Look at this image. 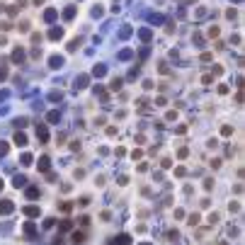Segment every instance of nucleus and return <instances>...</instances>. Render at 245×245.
<instances>
[{
  "instance_id": "10",
  "label": "nucleus",
  "mask_w": 245,
  "mask_h": 245,
  "mask_svg": "<svg viewBox=\"0 0 245 245\" xmlns=\"http://www.w3.org/2000/svg\"><path fill=\"white\" fill-rule=\"evenodd\" d=\"M12 184H15V187H24V184H27V177H22V175H15V180H12Z\"/></svg>"
},
{
  "instance_id": "19",
  "label": "nucleus",
  "mask_w": 245,
  "mask_h": 245,
  "mask_svg": "<svg viewBox=\"0 0 245 245\" xmlns=\"http://www.w3.org/2000/svg\"><path fill=\"white\" fill-rule=\"evenodd\" d=\"M131 56H134V51H131V49H124V51L119 54V58H121V61H126V58H131Z\"/></svg>"
},
{
  "instance_id": "1",
  "label": "nucleus",
  "mask_w": 245,
  "mask_h": 245,
  "mask_svg": "<svg viewBox=\"0 0 245 245\" xmlns=\"http://www.w3.org/2000/svg\"><path fill=\"white\" fill-rule=\"evenodd\" d=\"M12 209H15V204H12L10 199H3V201H0V214H10Z\"/></svg>"
},
{
  "instance_id": "28",
  "label": "nucleus",
  "mask_w": 245,
  "mask_h": 245,
  "mask_svg": "<svg viewBox=\"0 0 245 245\" xmlns=\"http://www.w3.org/2000/svg\"><path fill=\"white\" fill-rule=\"evenodd\" d=\"M22 165H32V155H29V153L22 155Z\"/></svg>"
},
{
  "instance_id": "33",
  "label": "nucleus",
  "mask_w": 245,
  "mask_h": 245,
  "mask_svg": "<svg viewBox=\"0 0 245 245\" xmlns=\"http://www.w3.org/2000/svg\"><path fill=\"white\" fill-rule=\"evenodd\" d=\"M5 78H8V68H0V83L5 80Z\"/></svg>"
},
{
  "instance_id": "15",
  "label": "nucleus",
  "mask_w": 245,
  "mask_h": 245,
  "mask_svg": "<svg viewBox=\"0 0 245 245\" xmlns=\"http://www.w3.org/2000/svg\"><path fill=\"white\" fill-rule=\"evenodd\" d=\"M27 197L29 199H36L39 197V187H27Z\"/></svg>"
},
{
  "instance_id": "7",
  "label": "nucleus",
  "mask_w": 245,
  "mask_h": 245,
  "mask_svg": "<svg viewBox=\"0 0 245 245\" xmlns=\"http://www.w3.org/2000/svg\"><path fill=\"white\" fill-rule=\"evenodd\" d=\"M49 66H51V68H61V66H63V56H51V58H49Z\"/></svg>"
},
{
  "instance_id": "22",
  "label": "nucleus",
  "mask_w": 245,
  "mask_h": 245,
  "mask_svg": "<svg viewBox=\"0 0 245 245\" xmlns=\"http://www.w3.org/2000/svg\"><path fill=\"white\" fill-rule=\"evenodd\" d=\"M58 228H61V231H71L73 223H71V221H61V223H58Z\"/></svg>"
},
{
  "instance_id": "20",
  "label": "nucleus",
  "mask_w": 245,
  "mask_h": 245,
  "mask_svg": "<svg viewBox=\"0 0 245 245\" xmlns=\"http://www.w3.org/2000/svg\"><path fill=\"white\" fill-rule=\"evenodd\" d=\"M104 66H95V71H92V75H97V78H102V75H104Z\"/></svg>"
},
{
  "instance_id": "12",
  "label": "nucleus",
  "mask_w": 245,
  "mask_h": 245,
  "mask_svg": "<svg viewBox=\"0 0 245 245\" xmlns=\"http://www.w3.org/2000/svg\"><path fill=\"white\" fill-rule=\"evenodd\" d=\"M24 214H27L29 218H36V216H39V206H27V209H24Z\"/></svg>"
},
{
  "instance_id": "21",
  "label": "nucleus",
  "mask_w": 245,
  "mask_h": 245,
  "mask_svg": "<svg viewBox=\"0 0 245 245\" xmlns=\"http://www.w3.org/2000/svg\"><path fill=\"white\" fill-rule=\"evenodd\" d=\"M138 36H141L143 41H148V39H151V29H141V32H138Z\"/></svg>"
},
{
  "instance_id": "37",
  "label": "nucleus",
  "mask_w": 245,
  "mask_h": 245,
  "mask_svg": "<svg viewBox=\"0 0 245 245\" xmlns=\"http://www.w3.org/2000/svg\"><path fill=\"white\" fill-rule=\"evenodd\" d=\"M129 34H131V29H129V27H126V29H121V34H119V36H121V39H126V36H129Z\"/></svg>"
},
{
  "instance_id": "16",
  "label": "nucleus",
  "mask_w": 245,
  "mask_h": 245,
  "mask_svg": "<svg viewBox=\"0 0 245 245\" xmlns=\"http://www.w3.org/2000/svg\"><path fill=\"white\" fill-rule=\"evenodd\" d=\"M46 119H49L51 124H56V121L61 119V114H58V112H49V114H46Z\"/></svg>"
},
{
  "instance_id": "39",
  "label": "nucleus",
  "mask_w": 245,
  "mask_h": 245,
  "mask_svg": "<svg viewBox=\"0 0 245 245\" xmlns=\"http://www.w3.org/2000/svg\"><path fill=\"white\" fill-rule=\"evenodd\" d=\"M0 189H3V177H0Z\"/></svg>"
},
{
  "instance_id": "38",
  "label": "nucleus",
  "mask_w": 245,
  "mask_h": 245,
  "mask_svg": "<svg viewBox=\"0 0 245 245\" xmlns=\"http://www.w3.org/2000/svg\"><path fill=\"white\" fill-rule=\"evenodd\" d=\"M34 5H44V0H34Z\"/></svg>"
},
{
  "instance_id": "9",
  "label": "nucleus",
  "mask_w": 245,
  "mask_h": 245,
  "mask_svg": "<svg viewBox=\"0 0 245 245\" xmlns=\"http://www.w3.org/2000/svg\"><path fill=\"white\" fill-rule=\"evenodd\" d=\"M71 240H73L75 245L83 243V240H85V233H83V231H73V233H71Z\"/></svg>"
},
{
  "instance_id": "29",
  "label": "nucleus",
  "mask_w": 245,
  "mask_h": 245,
  "mask_svg": "<svg viewBox=\"0 0 245 245\" xmlns=\"http://www.w3.org/2000/svg\"><path fill=\"white\" fill-rule=\"evenodd\" d=\"M209 36H211V39H216V36H218V27H209Z\"/></svg>"
},
{
  "instance_id": "17",
  "label": "nucleus",
  "mask_w": 245,
  "mask_h": 245,
  "mask_svg": "<svg viewBox=\"0 0 245 245\" xmlns=\"http://www.w3.org/2000/svg\"><path fill=\"white\" fill-rule=\"evenodd\" d=\"M24 233H27V236H34V233H36V226H34V223H24Z\"/></svg>"
},
{
  "instance_id": "13",
  "label": "nucleus",
  "mask_w": 245,
  "mask_h": 245,
  "mask_svg": "<svg viewBox=\"0 0 245 245\" xmlns=\"http://www.w3.org/2000/svg\"><path fill=\"white\" fill-rule=\"evenodd\" d=\"M58 209L63 211V214H71V211H73V204H71V201H61V204H58Z\"/></svg>"
},
{
  "instance_id": "35",
  "label": "nucleus",
  "mask_w": 245,
  "mask_h": 245,
  "mask_svg": "<svg viewBox=\"0 0 245 245\" xmlns=\"http://www.w3.org/2000/svg\"><path fill=\"white\" fill-rule=\"evenodd\" d=\"M41 41V34H32V44H39Z\"/></svg>"
},
{
  "instance_id": "34",
  "label": "nucleus",
  "mask_w": 245,
  "mask_h": 245,
  "mask_svg": "<svg viewBox=\"0 0 245 245\" xmlns=\"http://www.w3.org/2000/svg\"><path fill=\"white\" fill-rule=\"evenodd\" d=\"M8 153V143H3V141H0V155H5Z\"/></svg>"
},
{
  "instance_id": "14",
  "label": "nucleus",
  "mask_w": 245,
  "mask_h": 245,
  "mask_svg": "<svg viewBox=\"0 0 245 245\" xmlns=\"http://www.w3.org/2000/svg\"><path fill=\"white\" fill-rule=\"evenodd\" d=\"M44 19H46V22H54V19H56V10H54V8H49V10L44 12Z\"/></svg>"
},
{
  "instance_id": "25",
  "label": "nucleus",
  "mask_w": 245,
  "mask_h": 245,
  "mask_svg": "<svg viewBox=\"0 0 245 245\" xmlns=\"http://www.w3.org/2000/svg\"><path fill=\"white\" fill-rule=\"evenodd\" d=\"M109 88H112V90H119V88H121V78H114V80H112V85H109Z\"/></svg>"
},
{
  "instance_id": "11",
  "label": "nucleus",
  "mask_w": 245,
  "mask_h": 245,
  "mask_svg": "<svg viewBox=\"0 0 245 245\" xmlns=\"http://www.w3.org/2000/svg\"><path fill=\"white\" fill-rule=\"evenodd\" d=\"M114 243H117V245H129V243H131V236H126V233H124V236L114 238Z\"/></svg>"
},
{
  "instance_id": "26",
  "label": "nucleus",
  "mask_w": 245,
  "mask_h": 245,
  "mask_svg": "<svg viewBox=\"0 0 245 245\" xmlns=\"http://www.w3.org/2000/svg\"><path fill=\"white\" fill-rule=\"evenodd\" d=\"M61 97H63V95H61V92H51V95H49V100H51V102H56V100H61Z\"/></svg>"
},
{
  "instance_id": "32",
  "label": "nucleus",
  "mask_w": 245,
  "mask_h": 245,
  "mask_svg": "<svg viewBox=\"0 0 245 245\" xmlns=\"http://www.w3.org/2000/svg\"><path fill=\"white\" fill-rule=\"evenodd\" d=\"M187 155H189V151H187V148H180V153H177V158H187Z\"/></svg>"
},
{
  "instance_id": "23",
  "label": "nucleus",
  "mask_w": 245,
  "mask_h": 245,
  "mask_svg": "<svg viewBox=\"0 0 245 245\" xmlns=\"http://www.w3.org/2000/svg\"><path fill=\"white\" fill-rule=\"evenodd\" d=\"M187 223H189V226H197V223H199V214H192Z\"/></svg>"
},
{
  "instance_id": "4",
  "label": "nucleus",
  "mask_w": 245,
  "mask_h": 245,
  "mask_svg": "<svg viewBox=\"0 0 245 245\" xmlns=\"http://www.w3.org/2000/svg\"><path fill=\"white\" fill-rule=\"evenodd\" d=\"M49 168H51V160H49L46 155H41V158H39V170H41V173H49Z\"/></svg>"
},
{
  "instance_id": "27",
  "label": "nucleus",
  "mask_w": 245,
  "mask_h": 245,
  "mask_svg": "<svg viewBox=\"0 0 245 245\" xmlns=\"http://www.w3.org/2000/svg\"><path fill=\"white\" fill-rule=\"evenodd\" d=\"M221 134H223V136H231V134H233V126H228V124H226V126L221 129Z\"/></svg>"
},
{
  "instance_id": "2",
  "label": "nucleus",
  "mask_w": 245,
  "mask_h": 245,
  "mask_svg": "<svg viewBox=\"0 0 245 245\" xmlns=\"http://www.w3.org/2000/svg\"><path fill=\"white\" fill-rule=\"evenodd\" d=\"M61 36H63V29L61 27H51V32H49V39H51V41H58Z\"/></svg>"
},
{
  "instance_id": "3",
  "label": "nucleus",
  "mask_w": 245,
  "mask_h": 245,
  "mask_svg": "<svg viewBox=\"0 0 245 245\" xmlns=\"http://www.w3.org/2000/svg\"><path fill=\"white\" fill-rule=\"evenodd\" d=\"M15 146H17V148H24V146H27V136H24L22 131L15 134Z\"/></svg>"
},
{
  "instance_id": "6",
  "label": "nucleus",
  "mask_w": 245,
  "mask_h": 245,
  "mask_svg": "<svg viewBox=\"0 0 245 245\" xmlns=\"http://www.w3.org/2000/svg\"><path fill=\"white\" fill-rule=\"evenodd\" d=\"M22 61H24V51L22 49H15L12 51V63H22Z\"/></svg>"
},
{
  "instance_id": "36",
  "label": "nucleus",
  "mask_w": 245,
  "mask_h": 245,
  "mask_svg": "<svg viewBox=\"0 0 245 245\" xmlns=\"http://www.w3.org/2000/svg\"><path fill=\"white\" fill-rule=\"evenodd\" d=\"M165 119H168V121H173V119H177V112H168V117H165Z\"/></svg>"
},
{
  "instance_id": "8",
  "label": "nucleus",
  "mask_w": 245,
  "mask_h": 245,
  "mask_svg": "<svg viewBox=\"0 0 245 245\" xmlns=\"http://www.w3.org/2000/svg\"><path fill=\"white\" fill-rule=\"evenodd\" d=\"M85 85H88V75H78V78H75V85H73V88H75V90H83Z\"/></svg>"
},
{
  "instance_id": "24",
  "label": "nucleus",
  "mask_w": 245,
  "mask_h": 245,
  "mask_svg": "<svg viewBox=\"0 0 245 245\" xmlns=\"http://www.w3.org/2000/svg\"><path fill=\"white\" fill-rule=\"evenodd\" d=\"M78 46H80V39H73L71 44H68V51H75V49H78Z\"/></svg>"
},
{
  "instance_id": "18",
  "label": "nucleus",
  "mask_w": 245,
  "mask_h": 245,
  "mask_svg": "<svg viewBox=\"0 0 245 245\" xmlns=\"http://www.w3.org/2000/svg\"><path fill=\"white\" fill-rule=\"evenodd\" d=\"M63 17L66 19H73V17H75V8H66L63 10Z\"/></svg>"
},
{
  "instance_id": "31",
  "label": "nucleus",
  "mask_w": 245,
  "mask_h": 245,
  "mask_svg": "<svg viewBox=\"0 0 245 245\" xmlns=\"http://www.w3.org/2000/svg\"><path fill=\"white\" fill-rule=\"evenodd\" d=\"M17 29H19V32H27V29H29V24H27V22H19V24H17Z\"/></svg>"
},
{
  "instance_id": "30",
  "label": "nucleus",
  "mask_w": 245,
  "mask_h": 245,
  "mask_svg": "<svg viewBox=\"0 0 245 245\" xmlns=\"http://www.w3.org/2000/svg\"><path fill=\"white\" fill-rule=\"evenodd\" d=\"M78 221H80V226H90V216H80Z\"/></svg>"
},
{
  "instance_id": "5",
  "label": "nucleus",
  "mask_w": 245,
  "mask_h": 245,
  "mask_svg": "<svg viewBox=\"0 0 245 245\" xmlns=\"http://www.w3.org/2000/svg\"><path fill=\"white\" fill-rule=\"evenodd\" d=\"M36 136L41 138L44 143H46V141H49V131H46V126H44V124H39V126H36Z\"/></svg>"
}]
</instances>
